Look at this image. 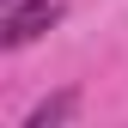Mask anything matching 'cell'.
I'll use <instances>...</instances> for the list:
<instances>
[{
	"instance_id": "6da1fadb",
	"label": "cell",
	"mask_w": 128,
	"mask_h": 128,
	"mask_svg": "<svg viewBox=\"0 0 128 128\" xmlns=\"http://www.w3.org/2000/svg\"><path fill=\"white\" fill-rule=\"evenodd\" d=\"M55 18H61L55 0H30V6H18V12H0V49H24V43L43 37Z\"/></svg>"
},
{
	"instance_id": "7a4b0ae2",
	"label": "cell",
	"mask_w": 128,
	"mask_h": 128,
	"mask_svg": "<svg viewBox=\"0 0 128 128\" xmlns=\"http://www.w3.org/2000/svg\"><path fill=\"white\" fill-rule=\"evenodd\" d=\"M73 110H79V92H55V98H43V104L24 116V128H61Z\"/></svg>"
},
{
	"instance_id": "3957f363",
	"label": "cell",
	"mask_w": 128,
	"mask_h": 128,
	"mask_svg": "<svg viewBox=\"0 0 128 128\" xmlns=\"http://www.w3.org/2000/svg\"><path fill=\"white\" fill-rule=\"evenodd\" d=\"M18 6H30V0H0V12H18Z\"/></svg>"
}]
</instances>
